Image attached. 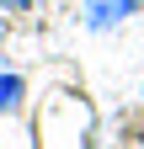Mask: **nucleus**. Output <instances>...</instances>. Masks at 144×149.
<instances>
[{"label": "nucleus", "mask_w": 144, "mask_h": 149, "mask_svg": "<svg viewBox=\"0 0 144 149\" xmlns=\"http://www.w3.org/2000/svg\"><path fill=\"white\" fill-rule=\"evenodd\" d=\"M32 139L38 149H91L96 139V107L80 91H53L32 117Z\"/></svg>", "instance_id": "1"}, {"label": "nucleus", "mask_w": 144, "mask_h": 149, "mask_svg": "<svg viewBox=\"0 0 144 149\" xmlns=\"http://www.w3.org/2000/svg\"><path fill=\"white\" fill-rule=\"evenodd\" d=\"M139 11H144V0H85L80 22H85V32H112V27H123Z\"/></svg>", "instance_id": "2"}, {"label": "nucleus", "mask_w": 144, "mask_h": 149, "mask_svg": "<svg viewBox=\"0 0 144 149\" xmlns=\"http://www.w3.org/2000/svg\"><path fill=\"white\" fill-rule=\"evenodd\" d=\"M22 96H27V80H22L16 69H0V112H16Z\"/></svg>", "instance_id": "3"}, {"label": "nucleus", "mask_w": 144, "mask_h": 149, "mask_svg": "<svg viewBox=\"0 0 144 149\" xmlns=\"http://www.w3.org/2000/svg\"><path fill=\"white\" fill-rule=\"evenodd\" d=\"M0 11H32V0H0Z\"/></svg>", "instance_id": "4"}]
</instances>
